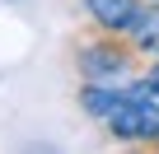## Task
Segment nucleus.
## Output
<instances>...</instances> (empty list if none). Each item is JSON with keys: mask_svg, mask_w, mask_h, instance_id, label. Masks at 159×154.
<instances>
[{"mask_svg": "<svg viewBox=\"0 0 159 154\" xmlns=\"http://www.w3.org/2000/svg\"><path fill=\"white\" fill-rule=\"evenodd\" d=\"M75 70H80V80L126 84V80H136L140 56H136V47H131L122 33H103V28H94L84 42L75 47Z\"/></svg>", "mask_w": 159, "mask_h": 154, "instance_id": "obj_1", "label": "nucleus"}, {"mask_svg": "<svg viewBox=\"0 0 159 154\" xmlns=\"http://www.w3.org/2000/svg\"><path fill=\"white\" fill-rule=\"evenodd\" d=\"M108 135L122 140V145H159V98L145 89V80L136 75V80H126V94L122 103L108 112Z\"/></svg>", "mask_w": 159, "mask_h": 154, "instance_id": "obj_2", "label": "nucleus"}, {"mask_svg": "<svg viewBox=\"0 0 159 154\" xmlns=\"http://www.w3.org/2000/svg\"><path fill=\"white\" fill-rule=\"evenodd\" d=\"M145 0H84V14H89V28H103V33H122L136 24Z\"/></svg>", "mask_w": 159, "mask_h": 154, "instance_id": "obj_3", "label": "nucleus"}, {"mask_svg": "<svg viewBox=\"0 0 159 154\" xmlns=\"http://www.w3.org/2000/svg\"><path fill=\"white\" fill-rule=\"evenodd\" d=\"M126 84H103V80H84L80 84V112L89 121H108V112L122 103Z\"/></svg>", "mask_w": 159, "mask_h": 154, "instance_id": "obj_4", "label": "nucleus"}, {"mask_svg": "<svg viewBox=\"0 0 159 154\" xmlns=\"http://www.w3.org/2000/svg\"><path fill=\"white\" fill-rule=\"evenodd\" d=\"M126 42L136 47V56H140V61L159 56V0H145V5H140L136 24L126 28Z\"/></svg>", "mask_w": 159, "mask_h": 154, "instance_id": "obj_5", "label": "nucleus"}, {"mask_svg": "<svg viewBox=\"0 0 159 154\" xmlns=\"http://www.w3.org/2000/svg\"><path fill=\"white\" fill-rule=\"evenodd\" d=\"M140 80H145V89L159 98V56H150V61L140 65Z\"/></svg>", "mask_w": 159, "mask_h": 154, "instance_id": "obj_6", "label": "nucleus"}, {"mask_svg": "<svg viewBox=\"0 0 159 154\" xmlns=\"http://www.w3.org/2000/svg\"><path fill=\"white\" fill-rule=\"evenodd\" d=\"M10 5H19V0H10Z\"/></svg>", "mask_w": 159, "mask_h": 154, "instance_id": "obj_7", "label": "nucleus"}, {"mask_svg": "<svg viewBox=\"0 0 159 154\" xmlns=\"http://www.w3.org/2000/svg\"><path fill=\"white\" fill-rule=\"evenodd\" d=\"M154 149H159V145H154Z\"/></svg>", "mask_w": 159, "mask_h": 154, "instance_id": "obj_8", "label": "nucleus"}]
</instances>
